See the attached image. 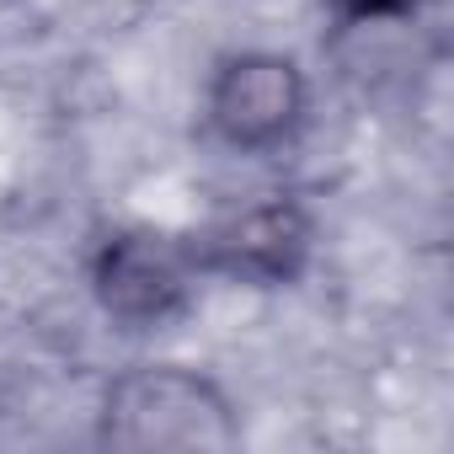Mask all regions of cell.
<instances>
[{"label":"cell","mask_w":454,"mask_h":454,"mask_svg":"<svg viewBox=\"0 0 454 454\" xmlns=\"http://www.w3.org/2000/svg\"><path fill=\"white\" fill-rule=\"evenodd\" d=\"M203 284L208 278L198 268L192 236L155 231V224H113L91 241L86 257V289L102 321L129 337H155L176 326Z\"/></svg>","instance_id":"cell-3"},{"label":"cell","mask_w":454,"mask_h":454,"mask_svg":"<svg viewBox=\"0 0 454 454\" xmlns=\"http://www.w3.org/2000/svg\"><path fill=\"white\" fill-rule=\"evenodd\" d=\"M316 107L310 70L284 49H231L208 65L198 118L203 134L247 160L284 155L305 139Z\"/></svg>","instance_id":"cell-2"},{"label":"cell","mask_w":454,"mask_h":454,"mask_svg":"<svg viewBox=\"0 0 454 454\" xmlns=\"http://www.w3.org/2000/svg\"><path fill=\"white\" fill-rule=\"evenodd\" d=\"M97 443L129 454H231L247 443L241 401L182 358H139L97 395Z\"/></svg>","instance_id":"cell-1"},{"label":"cell","mask_w":454,"mask_h":454,"mask_svg":"<svg viewBox=\"0 0 454 454\" xmlns=\"http://www.w3.org/2000/svg\"><path fill=\"white\" fill-rule=\"evenodd\" d=\"M192 252L203 278L236 289H294L316 257V208L300 192H268L198 231Z\"/></svg>","instance_id":"cell-4"},{"label":"cell","mask_w":454,"mask_h":454,"mask_svg":"<svg viewBox=\"0 0 454 454\" xmlns=\"http://www.w3.org/2000/svg\"><path fill=\"white\" fill-rule=\"evenodd\" d=\"M326 12L332 33H348V27H374V22H411L427 0H316Z\"/></svg>","instance_id":"cell-5"}]
</instances>
